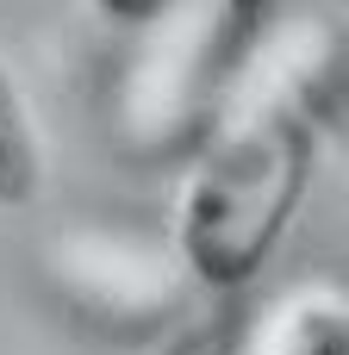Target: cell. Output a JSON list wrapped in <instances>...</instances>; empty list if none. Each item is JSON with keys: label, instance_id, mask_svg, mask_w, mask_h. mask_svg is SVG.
I'll return each mask as SVG.
<instances>
[{"label": "cell", "instance_id": "1", "mask_svg": "<svg viewBox=\"0 0 349 355\" xmlns=\"http://www.w3.org/2000/svg\"><path fill=\"white\" fill-rule=\"evenodd\" d=\"M318 162V125L287 100L262 94L200 131L181 206H175V256L181 268L219 293L237 300L269 256L281 250Z\"/></svg>", "mask_w": 349, "mask_h": 355}, {"label": "cell", "instance_id": "2", "mask_svg": "<svg viewBox=\"0 0 349 355\" xmlns=\"http://www.w3.org/2000/svg\"><path fill=\"white\" fill-rule=\"evenodd\" d=\"M275 19L281 0H206L187 19L162 12L156 25H144V56L137 69H125V131L150 150L194 144L219 119L231 81L269 44Z\"/></svg>", "mask_w": 349, "mask_h": 355}, {"label": "cell", "instance_id": "3", "mask_svg": "<svg viewBox=\"0 0 349 355\" xmlns=\"http://www.w3.org/2000/svg\"><path fill=\"white\" fill-rule=\"evenodd\" d=\"M44 193V137H37V112L12 75V62L0 56V212H31Z\"/></svg>", "mask_w": 349, "mask_h": 355}, {"label": "cell", "instance_id": "4", "mask_svg": "<svg viewBox=\"0 0 349 355\" xmlns=\"http://www.w3.org/2000/svg\"><path fill=\"white\" fill-rule=\"evenodd\" d=\"M275 355H349V324L337 293H300L281 318Z\"/></svg>", "mask_w": 349, "mask_h": 355}, {"label": "cell", "instance_id": "5", "mask_svg": "<svg viewBox=\"0 0 349 355\" xmlns=\"http://www.w3.org/2000/svg\"><path fill=\"white\" fill-rule=\"evenodd\" d=\"M144 355H250V318L225 300V306L175 324L156 349H144Z\"/></svg>", "mask_w": 349, "mask_h": 355}, {"label": "cell", "instance_id": "6", "mask_svg": "<svg viewBox=\"0 0 349 355\" xmlns=\"http://www.w3.org/2000/svg\"><path fill=\"white\" fill-rule=\"evenodd\" d=\"M106 25H119V31H144V25H156L175 0H87Z\"/></svg>", "mask_w": 349, "mask_h": 355}]
</instances>
